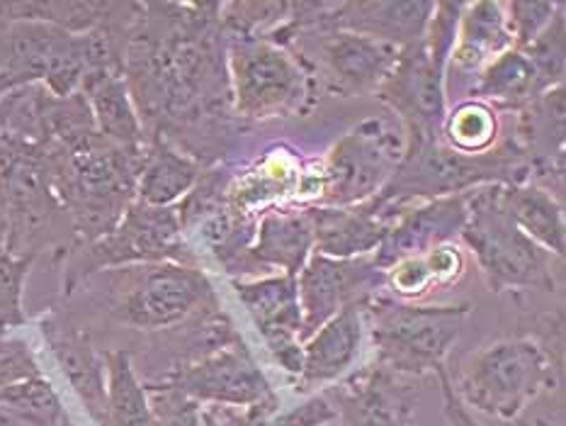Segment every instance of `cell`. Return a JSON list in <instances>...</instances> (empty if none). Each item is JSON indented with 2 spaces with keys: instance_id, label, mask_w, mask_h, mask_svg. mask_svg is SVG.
Returning a JSON list of instances; mask_svg holds the SVG:
<instances>
[{
  "instance_id": "1",
  "label": "cell",
  "mask_w": 566,
  "mask_h": 426,
  "mask_svg": "<svg viewBox=\"0 0 566 426\" xmlns=\"http://www.w3.org/2000/svg\"><path fill=\"white\" fill-rule=\"evenodd\" d=\"M224 52L219 3H142L122 76L146 137L170 142L214 115L229 89Z\"/></svg>"
},
{
  "instance_id": "2",
  "label": "cell",
  "mask_w": 566,
  "mask_h": 426,
  "mask_svg": "<svg viewBox=\"0 0 566 426\" xmlns=\"http://www.w3.org/2000/svg\"><path fill=\"white\" fill-rule=\"evenodd\" d=\"M533 168L521 144L511 139L484 154H462L446 139H406V154L391 180L370 205L387 219L418 200H438L482 186H523Z\"/></svg>"
},
{
  "instance_id": "3",
  "label": "cell",
  "mask_w": 566,
  "mask_h": 426,
  "mask_svg": "<svg viewBox=\"0 0 566 426\" xmlns=\"http://www.w3.org/2000/svg\"><path fill=\"white\" fill-rule=\"evenodd\" d=\"M56 198L71 219L76 243H88L113 231L137 200L144 152L107 142L101 132L69 149H52Z\"/></svg>"
},
{
  "instance_id": "4",
  "label": "cell",
  "mask_w": 566,
  "mask_h": 426,
  "mask_svg": "<svg viewBox=\"0 0 566 426\" xmlns=\"http://www.w3.org/2000/svg\"><path fill=\"white\" fill-rule=\"evenodd\" d=\"M562 363L537 339H506L462 365L454 395L467 409L499 422L521 419L539 395L557 383Z\"/></svg>"
},
{
  "instance_id": "5",
  "label": "cell",
  "mask_w": 566,
  "mask_h": 426,
  "mask_svg": "<svg viewBox=\"0 0 566 426\" xmlns=\"http://www.w3.org/2000/svg\"><path fill=\"white\" fill-rule=\"evenodd\" d=\"M470 314L472 304H411L379 292L363 302L377 363L411 377L446 368L448 353L458 344Z\"/></svg>"
},
{
  "instance_id": "6",
  "label": "cell",
  "mask_w": 566,
  "mask_h": 426,
  "mask_svg": "<svg viewBox=\"0 0 566 426\" xmlns=\"http://www.w3.org/2000/svg\"><path fill=\"white\" fill-rule=\"evenodd\" d=\"M509 186H482L464 193L467 222L460 239L482 268L494 292L537 288L555 290L549 271V253L527 239L513 222L506 205Z\"/></svg>"
},
{
  "instance_id": "7",
  "label": "cell",
  "mask_w": 566,
  "mask_h": 426,
  "mask_svg": "<svg viewBox=\"0 0 566 426\" xmlns=\"http://www.w3.org/2000/svg\"><path fill=\"white\" fill-rule=\"evenodd\" d=\"M178 207H151L134 200L117 227L105 237L76 243L69 253L64 271V292L71 295L83 280L107 268H127L134 263H186L195 266Z\"/></svg>"
},
{
  "instance_id": "8",
  "label": "cell",
  "mask_w": 566,
  "mask_h": 426,
  "mask_svg": "<svg viewBox=\"0 0 566 426\" xmlns=\"http://www.w3.org/2000/svg\"><path fill=\"white\" fill-rule=\"evenodd\" d=\"M227 71L233 107L241 117L270 120L300 113L310 76L285 46L270 40H229Z\"/></svg>"
},
{
  "instance_id": "9",
  "label": "cell",
  "mask_w": 566,
  "mask_h": 426,
  "mask_svg": "<svg viewBox=\"0 0 566 426\" xmlns=\"http://www.w3.org/2000/svg\"><path fill=\"white\" fill-rule=\"evenodd\" d=\"M0 207L10 227V253L34 256L40 235L56 215H66L56 198L46 146L0 132Z\"/></svg>"
},
{
  "instance_id": "10",
  "label": "cell",
  "mask_w": 566,
  "mask_h": 426,
  "mask_svg": "<svg viewBox=\"0 0 566 426\" xmlns=\"http://www.w3.org/2000/svg\"><path fill=\"white\" fill-rule=\"evenodd\" d=\"M406 154V132L373 117L350 129L326 158L322 207H355L385 190Z\"/></svg>"
},
{
  "instance_id": "11",
  "label": "cell",
  "mask_w": 566,
  "mask_h": 426,
  "mask_svg": "<svg viewBox=\"0 0 566 426\" xmlns=\"http://www.w3.org/2000/svg\"><path fill=\"white\" fill-rule=\"evenodd\" d=\"M0 76L12 89L42 83L66 97L81 93L85 61L81 34H71L49 22H8L0 28Z\"/></svg>"
},
{
  "instance_id": "12",
  "label": "cell",
  "mask_w": 566,
  "mask_h": 426,
  "mask_svg": "<svg viewBox=\"0 0 566 426\" xmlns=\"http://www.w3.org/2000/svg\"><path fill=\"white\" fill-rule=\"evenodd\" d=\"M125 295L113 304L115 320L134 329H170L195 312L214 308V288L207 273L186 263H151L137 268Z\"/></svg>"
},
{
  "instance_id": "13",
  "label": "cell",
  "mask_w": 566,
  "mask_h": 426,
  "mask_svg": "<svg viewBox=\"0 0 566 426\" xmlns=\"http://www.w3.org/2000/svg\"><path fill=\"white\" fill-rule=\"evenodd\" d=\"M164 383L190 397L200 407L221 405L237 409H280V397L261 371L243 339L209 351L195 363H186L170 373Z\"/></svg>"
},
{
  "instance_id": "14",
  "label": "cell",
  "mask_w": 566,
  "mask_h": 426,
  "mask_svg": "<svg viewBox=\"0 0 566 426\" xmlns=\"http://www.w3.org/2000/svg\"><path fill=\"white\" fill-rule=\"evenodd\" d=\"M377 97L399 115L406 139H438L448 120L446 69L428 54L426 42L401 49Z\"/></svg>"
},
{
  "instance_id": "15",
  "label": "cell",
  "mask_w": 566,
  "mask_h": 426,
  "mask_svg": "<svg viewBox=\"0 0 566 426\" xmlns=\"http://www.w3.org/2000/svg\"><path fill=\"white\" fill-rule=\"evenodd\" d=\"M416 381L421 377L394 373L373 363L340 377L324 393L336 409L338 426H421Z\"/></svg>"
},
{
  "instance_id": "16",
  "label": "cell",
  "mask_w": 566,
  "mask_h": 426,
  "mask_svg": "<svg viewBox=\"0 0 566 426\" xmlns=\"http://www.w3.org/2000/svg\"><path fill=\"white\" fill-rule=\"evenodd\" d=\"M385 285V271L373 256L365 259H328L312 253L297 276L302 310V344L331 316L350 304H360Z\"/></svg>"
},
{
  "instance_id": "17",
  "label": "cell",
  "mask_w": 566,
  "mask_h": 426,
  "mask_svg": "<svg viewBox=\"0 0 566 426\" xmlns=\"http://www.w3.org/2000/svg\"><path fill=\"white\" fill-rule=\"evenodd\" d=\"M237 298L249 312L265 349L282 371L302 373V310L297 276H265L258 280H233Z\"/></svg>"
},
{
  "instance_id": "18",
  "label": "cell",
  "mask_w": 566,
  "mask_h": 426,
  "mask_svg": "<svg viewBox=\"0 0 566 426\" xmlns=\"http://www.w3.org/2000/svg\"><path fill=\"white\" fill-rule=\"evenodd\" d=\"M467 222V200L464 193L448 195V198L428 200L418 207H403L391 219L385 241L373 253L375 263L381 271H389L394 263L403 259L426 256L448 241L460 237Z\"/></svg>"
},
{
  "instance_id": "19",
  "label": "cell",
  "mask_w": 566,
  "mask_h": 426,
  "mask_svg": "<svg viewBox=\"0 0 566 426\" xmlns=\"http://www.w3.org/2000/svg\"><path fill=\"white\" fill-rule=\"evenodd\" d=\"M324 32L328 37L322 42V66L331 91L343 97L377 93L397 64L401 49L367 34L346 30Z\"/></svg>"
},
{
  "instance_id": "20",
  "label": "cell",
  "mask_w": 566,
  "mask_h": 426,
  "mask_svg": "<svg viewBox=\"0 0 566 426\" xmlns=\"http://www.w3.org/2000/svg\"><path fill=\"white\" fill-rule=\"evenodd\" d=\"M40 332L59 363L71 389L83 402L85 412L97 426H105L107 412V381L105 361L91 344L88 334L73 324L69 316L49 312L42 316Z\"/></svg>"
},
{
  "instance_id": "21",
  "label": "cell",
  "mask_w": 566,
  "mask_h": 426,
  "mask_svg": "<svg viewBox=\"0 0 566 426\" xmlns=\"http://www.w3.org/2000/svg\"><path fill=\"white\" fill-rule=\"evenodd\" d=\"M433 10L436 3H430V0H411V3H397V0L328 3L318 28L367 34L379 42L406 49L423 40Z\"/></svg>"
},
{
  "instance_id": "22",
  "label": "cell",
  "mask_w": 566,
  "mask_h": 426,
  "mask_svg": "<svg viewBox=\"0 0 566 426\" xmlns=\"http://www.w3.org/2000/svg\"><path fill=\"white\" fill-rule=\"evenodd\" d=\"M363 336V302L350 304L336 316H331L324 326H318L302 344L304 361L302 373L297 375L300 393H312V389L334 385L340 377H346L360 356Z\"/></svg>"
},
{
  "instance_id": "23",
  "label": "cell",
  "mask_w": 566,
  "mask_h": 426,
  "mask_svg": "<svg viewBox=\"0 0 566 426\" xmlns=\"http://www.w3.org/2000/svg\"><path fill=\"white\" fill-rule=\"evenodd\" d=\"M513 49V37L506 22V8L494 0L464 3L458 44L448 61V73H458L460 81H470V91L491 61Z\"/></svg>"
},
{
  "instance_id": "24",
  "label": "cell",
  "mask_w": 566,
  "mask_h": 426,
  "mask_svg": "<svg viewBox=\"0 0 566 426\" xmlns=\"http://www.w3.org/2000/svg\"><path fill=\"white\" fill-rule=\"evenodd\" d=\"M314 227V253L328 259H365L385 241L389 222L370 205L306 207Z\"/></svg>"
},
{
  "instance_id": "25",
  "label": "cell",
  "mask_w": 566,
  "mask_h": 426,
  "mask_svg": "<svg viewBox=\"0 0 566 426\" xmlns=\"http://www.w3.org/2000/svg\"><path fill=\"white\" fill-rule=\"evenodd\" d=\"M202 174L205 168L195 156L180 152L174 142L151 134L137 178V200L151 207H176L188 198Z\"/></svg>"
},
{
  "instance_id": "26",
  "label": "cell",
  "mask_w": 566,
  "mask_h": 426,
  "mask_svg": "<svg viewBox=\"0 0 566 426\" xmlns=\"http://www.w3.org/2000/svg\"><path fill=\"white\" fill-rule=\"evenodd\" d=\"M81 93L91 105L97 132L107 142L129 152L146 149L149 137H146L139 113L134 107L127 81L122 73H91V76L83 79Z\"/></svg>"
},
{
  "instance_id": "27",
  "label": "cell",
  "mask_w": 566,
  "mask_h": 426,
  "mask_svg": "<svg viewBox=\"0 0 566 426\" xmlns=\"http://www.w3.org/2000/svg\"><path fill=\"white\" fill-rule=\"evenodd\" d=\"M314 253V227L306 210H270L255 229L249 256L261 266L300 276Z\"/></svg>"
},
{
  "instance_id": "28",
  "label": "cell",
  "mask_w": 566,
  "mask_h": 426,
  "mask_svg": "<svg viewBox=\"0 0 566 426\" xmlns=\"http://www.w3.org/2000/svg\"><path fill=\"white\" fill-rule=\"evenodd\" d=\"M472 101H482L486 105L506 107V110H525L535 103L539 95L547 93L539 85L531 56L523 49H509L496 56L491 64L479 73L474 83Z\"/></svg>"
},
{
  "instance_id": "29",
  "label": "cell",
  "mask_w": 566,
  "mask_h": 426,
  "mask_svg": "<svg viewBox=\"0 0 566 426\" xmlns=\"http://www.w3.org/2000/svg\"><path fill=\"white\" fill-rule=\"evenodd\" d=\"M506 205L513 222L527 239H533L549 256H564L566 225L557 195L535 183H523V186L506 188Z\"/></svg>"
},
{
  "instance_id": "30",
  "label": "cell",
  "mask_w": 566,
  "mask_h": 426,
  "mask_svg": "<svg viewBox=\"0 0 566 426\" xmlns=\"http://www.w3.org/2000/svg\"><path fill=\"white\" fill-rule=\"evenodd\" d=\"M103 361L107 381L105 426H151L149 395L134 371L129 351H105Z\"/></svg>"
},
{
  "instance_id": "31",
  "label": "cell",
  "mask_w": 566,
  "mask_h": 426,
  "mask_svg": "<svg viewBox=\"0 0 566 426\" xmlns=\"http://www.w3.org/2000/svg\"><path fill=\"white\" fill-rule=\"evenodd\" d=\"M0 426H71L44 375L0 389Z\"/></svg>"
},
{
  "instance_id": "32",
  "label": "cell",
  "mask_w": 566,
  "mask_h": 426,
  "mask_svg": "<svg viewBox=\"0 0 566 426\" xmlns=\"http://www.w3.org/2000/svg\"><path fill=\"white\" fill-rule=\"evenodd\" d=\"M462 271V256L452 247H438L426 256H416V259H403L394 263L385 273V283L391 285L397 295L403 298H418L430 285L450 283Z\"/></svg>"
},
{
  "instance_id": "33",
  "label": "cell",
  "mask_w": 566,
  "mask_h": 426,
  "mask_svg": "<svg viewBox=\"0 0 566 426\" xmlns=\"http://www.w3.org/2000/svg\"><path fill=\"white\" fill-rule=\"evenodd\" d=\"M496 137V110L482 101L460 103L452 113H448L446 127H442V139L462 154H484L494 149Z\"/></svg>"
},
{
  "instance_id": "34",
  "label": "cell",
  "mask_w": 566,
  "mask_h": 426,
  "mask_svg": "<svg viewBox=\"0 0 566 426\" xmlns=\"http://www.w3.org/2000/svg\"><path fill=\"white\" fill-rule=\"evenodd\" d=\"M564 3L557 10V15L543 30L533 44H527L523 52L531 56L535 73L539 79L543 91L564 85V56H566V28H564Z\"/></svg>"
},
{
  "instance_id": "35",
  "label": "cell",
  "mask_w": 566,
  "mask_h": 426,
  "mask_svg": "<svg viewBox=\"0 0 566 426\" xmlns=\"http://www.w3.org/2000/svg\"><path fill=\"white\" fill-rule=\"evenodd\" d=\"M34 256L0 253V334L24 324L22 292Z\"/></svg>"
},
{
  "instance_id": "36",
  "label": "cell",
  "mask_w": 566,
  "mask_h": 426,
  "mask_svg": "<svg viewBox=\"0 0 566 426\" xmlns=\"http://www.w3.org/2000/svg\"><path fill=\"white\" fill-rule=\"evenodd\" d=\"M149 395L151 426H202L200 405L186 397L174 385L151 383L144 385Z\"/></svg>"
},
{
  "instance_id": "37",
  "label": "cell",
  "mask_w": 566,
  "mask_h": 426,
  "mask_svg": "<svg viewBox=\"0 0 566 426\" xmlns=\"http://www.w3.org/2000/svg\"><path fill=\"white\" fill-rule=\"evenodd\" d=\"M464 3H436L433 15L426 28V49L428 54L433 56L436 64L448 69V61L452 56V49L458 44V32H460V20H462Z\"/></svg>"
},
{
  "instance_id": "38",
  "label": "cell",
  "mask_w": 566,
  "mask_h": 426,
  "mask_svg": "<svg viewBox=\"0 0 566 426\" xmlns=\"http://www.w3.org/2000/svg\"><path fill=\"white\" fill-rule=\"evenodd\" d=\"M506 8V22L513 37L515 49H525L533 44L552 18L557 15L562 3H525V0H513V3H503Z\"/></svg>"
},
{
  "instance_id": "39",
  "label": "cell",
  "mask_w": 566,
  "mask_h": 426,
  "mask_svg": "<svg viewBox=\"0 0 566 426\" xmlns=\"http://www.w3.org/2000/svg\"><path fill=\"white\" fill-rule=\"evenodd\" d=\"M36 375H42V371L32 349L22 339L0 334V389Z\"/></svg>"
},
{
  "instance_id": "40",
  "label": "cell",
  "mask_w": 566,
  "mask_h": 426,
  "mask_svg": "<svg viewBox=\"0 0 566 426\" xmlns=\"http://www.w3.org/2000/svg\"><path fill=\"white\" fill-rule=\"evenodd\" d=\"M336 424V409L331 405L326 393L306 397L302 405H294L285 412H275L270 417V426H331Z\"/></svg>"
},
{
  "instance_id": "41",
  "label": "cell",
  "mask_w": 566,
  "mask_h": 426,
  "mask_svg": "<svg viewBox=\"0 0 566 426\" xmlns=\"http://www.w3.org/2000/svg\"><path fill=\"white\" fill-rule=\"evenodd\" d=\"M277 409L253 407V409H237V407H221V405H207L200 409L202 426H270V417Z\"/></svg>"
},
{
  "instance_id": "42",
  "label": "cell",
  "mask_w": 566,
  "mask_h": 426,
  "mask_svg": "<svg viewBox=\"0 0 566 426\" xmlns=\"http://www.w3.org/2000/svg\"><path fill=\"white\" fill-rule=\"evenodd\" d=\"M436 375H438V381H440L442 397H446V405H442V414H446L448 426H484L482 422L474 419V414L462 405V402L458 399V395H454L448 371L442 368Z\"/></svg>"
},
{
  "instance_id": "43",
  "label": "cell",
  "mask_w": 566,
  "mask_h": 426,
  "mask_svg": "<svg viewBox=\"0 0 566 426\" xmlns=\"http://www.w3.org/2000/svg\"><path fill=\"white\" fill-rule=\"evenodd\" d=\"M0 253H10V227L3 207H0Z\"/></svg>"
},
{
  "instance_id": "44",
  "label": "cell",
  "mask_w": 566,
  "mask_h": 426,
  "mask_svg": "<svg viewBox=\"0 0 566 426\" xmlns=\"http://www.w3.org/2000/svg\"><path fill=\"white\" fill-rule=\"evenodd\" d=\"M8 22H12V15H10V3H0V28H3V24H8Z\"/></svg>"
}]
</instances>
